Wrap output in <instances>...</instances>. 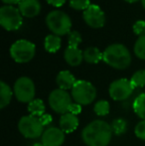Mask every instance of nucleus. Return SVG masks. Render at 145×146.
I'll return each instance as SVG.
<instances>
[{"instance_id":"nucleus-8","label":"nucleus","mask_w":145,"mask_h":146,"mask_svg":"<svg viewBox=\"0 0 145 146\" xmlns=\"http://www.w3.org/2000/svg\"><path fill=\"white\" fill-rule=\"evenodd\" d=\"M48 102L50 108L57 113L65 114L69 112L73 104V98L67 90L56 88L49 94Z\"/></svg>"},{"instance_id":"nucleus-15","label":"nucleus","mask_w":145,"mask_h":146,"mask_svg":"<svg viewBox=\"0 0 145 146\" xmlns=\"http://www.w3.org/2000/svg\"><path fill=\"white\" fill-rule=\"evenodd\" d=\"M59 123H60V128L65 133H72L79 126V118L75 114L67 112L65 114H62Z\"/></svg>"},{"instance_id":"nucleus-22","label":"nucleus","mask_w":145,"mask_h":146,"mask_svg":"<svg viewBox=\"0 0 145 146\" xmlns=\"http://www.w3.org/2000/svg\"><path fill=\"white\" fill-rule=\"evenodd\" d=\"M93 110H95V112L99 116L107 115V114L109 113V110H110L109 102H107V100H97V102L95 104Z\"/></svg>"},{"instance_id":"nucleus-25","label":"nucleus","mask_w":145,"mask_h":146,"mask_svg":"<svg viewBox=\"0 0 145 146\" xmlns=\"http://www.w3.org/2000/svg\"><path fill=\"white\" fill-rule=\"evenodd\" d=\"M130 82L134 88L145 87V70H138L132 75Z\"/></svg>"},{"instance_id":"nucleus-4","label":"nucleus","mask_w":145,"mask_h":146,"mask_svg":"<svg viewBox=\"0 0 145 146\" xmlns=\"http://www.w3.org/2000/svg\"><path fill=\"white\" fill-rule=\"evenodd\" d=\"M71 96L75 102L81 106H87L93 102L97 98V88L89 82L79 80L73 87Z\"/></svg>"},{"instance_id":"nucleus-20","label":"nucleus","mask_w":145,"mask_h":146,"mask_svg":"<svg viewBox=\"0 0 145 146\" xmlns=\"http://www.w3.org/2000/svg\"><path fill=\"white\" fill-rule=\"evenodd\" d=\"M45 110H46L45 104L40 98H35V100H33L31 102L28 104V111L33 116H42L43 114H45Z\"/></svg>"},{"instance_id":"nucleus-12","label":"nucleus","mask_w":145,"mask_h":146,"mask_svg":"<svg viewBox=\"0 0 145 146\" xmlns=\"http://www.w3.org/2000/svg\"><path fill=\"white\" fill-rule=\"evenodd\" d=\"M41 142L45 146H61L65 142V132L58 127H48L41 136Z\"/></svg>"},{"instance_id":"nucleus-1","label":"nucleus","mask_w":145,"mask_h":146,"mask_svg":"<svg viewBox=\"0 0 145 146\" xmlns=\"http://www.w3.org/2000/svg\"><path fill=\"white\" fill-rule=\"evenodd\" d=\"M111 125L97 119L89 122L81 131V139L87 146H107L112 137Z\"/></svg>"},{"instance_id":"nucleus-2","label":"nucleus","mask_w":145,"mask_h":146,"mask_svg":"<svg viewBox=\"0 0 145 146\" xmlns=\"http://www.w3.org/2000/svg\"><path fill=\"white\" fill-rule=\"evenodd\" d=\"M131 54L123 44L115 43L103 51V62L115 70H125L131 64Z\"/></svg>"},{"instance_id":"nucleus-26","label":"nucleus","mask_w":145,"mask_h":146,"mask_svg":"<svg viewBox=\"0 0 145 146\" xmlns=\"http://www.w3.org/2000/svg\"><path fill=\"white\" fill-rule=\"evenodd\" d=\"M81 35L77 31H71L68 35V43L70 47L79 48V45L81 43Z\"/></svg>"},{"instance_id":"nucleus-23","label":"nucleus","mask_w":145,"mask_h":146,"mask_svg":"<svg viewBox=\"0 0 145 146\" xmlns=\"http://www.w3.org/2000/svg\"><path fill=\"white\" fill-rule=\"evenodd\" d=\"M135 56L140 60H145V35L138 37L133 47Z\"/></svg>"},{"instance_id":"nucleus-27","label":"nucleus","mask_w":145,"mask_h":146,"mask_svg":"<svg viewBox=\"0 0 145 146\" xmlns=\"http://www.w3.org/2000/svg\"><path fill=\"white\" fill-rule=\"evenodd\" d=\"M91 5V1L89 0H70V6L71 8L75 10H83L85 11V9L89 7Z\"/></svg>"},{"instance_id":"nucleus-24","label":"nucleus","mask_w":145,"mask_h":146,"mask_svg":"<svg viewBox=\"0 0 145 146\" xmlns=\"http://www.w3.org/2000/svg\"><path fill=\"white\" fill-rule=\"evenodd\" d=\"M111 129L112 132L115 133L116 135H121L127 129V122L125 119L123 118H116L112 121L111 124Z\"/></svg>"},{"instance_id":"nucleus-33","label":"nucleus","mask_w":145,"mask_h":146,"mask_svg":"<svg viewBox=\"0 0 145 146\" xmlns=\"http://www.w3.org/2000/svg\"><path fill=\"white\" fill-rule=\"evenodd\" d=\"M5 5H15V4H19L22 0H1Z\"/></svg>"},{"instance_id":"nucleus-11","label":"nucleus","mask_w":145,"mask_h":146,"mask_svg":"<svg viewBox=\"0 0 145 146\" xmlns=\"http://www.w3.org/2000/svg\"><path fill=\"white\" fill-rule=\"evenodd\" d=\"M83 19L87 26L93 29L103 28L105 24V14L97 4H91L83 13Z\"/></svg>"},{"instance_id":"nucleus-29","label":"nucleus","mask_w":145,"mask_h":146,"mask_svg":"<svg viewBox=\"0 0 145 146\" xmlns=\"http://www.w3.org/2000/svg\"><path fill=\"white\" fill-rule=\"evenodd\" d=\"M134 133L136 137L141 140H145V120H141L135 125Z\"/></svg>"},{"instance_id":"nucleus-17","label":"nucleus","mask_w":145,"mask_h":146,"mask_svg":"<svg viewBox=\"0 0 145 146\" xmlns=\"http://www.w3.org/2000/svg\"><path fill=\"white\" fill-rule=\"evenodd\" d=\"M14 92L5 82H0V108L3 110L10 104Z\"/></svg>"},{"instance_id":"nucleus-7","label":"nucleus","mask_w":145,"mask_h":146,"mask_svg":"<svg viewBox=\"0 0 145 146\" xmlns=\"http://www.w3.org/2000/svg\"><path fill=\"white\" fill-rule=\"evenodd\" d=\"M18 129L24 137L29 139H36L42 136L45 128L41 123L39 117L31 114L24 115L18 121Z\"/></svg>"},{"instance_id":"nucleus-34","label":"nucleus","mask_w":145,"mask_h":146,"mask_svg":"<svg viewBox=\"0 0 145 146\" xmlns=\"http://www.w3.org/2000/svg\"><path fill=\"white\" fill-rule=\"evenodd\" d=\"M125 2H127V3H135V2L139 1V0H124Z\"/></svg>"},{"instance_id":"nucleus-18","label":"nucleus","mask_w":145,"mask_h":146,"mask_svg":"<svg viewBox=\"0 0 145 146\" xmlns=\"http://www.w3.org/2000/svg\"><path fill=\"white\" fill-rule=\"evenodd\" d=\"M103 60V53L97 47H89L83 51V61L87 64H97Z\"/></svg>"},{"instance_id":"nucleus-9","label":"nucleus","mask_w":145,"mask_h":146,"mask_svg":"<svg viewBox=\"0 0 145 146\" xmlns=\"http://www.w3.org/2000/svg\"><path fill=\"white\" fill-rule=\"evenodd\" d=\"M13 92L16 100L23 104H29L35 100V85L34 82L28 77L19 78L14 84Z\"/></svg>"},{"instance_id":"nucleus-30","label":"nucleus","mask_w":145,"mask_h":146,"mask_svg":"<svg viewBox=\"0 0 145 146\" xmlns=\"http://www.w3.org/2000/svg\"><path fill=\"white\" fill-rule=\"evenodd\" d=\"M39 119H40L41 123H42V124L44 125V127L45 126H48V125H50L51 123H52V121H53L52 115H51V114H48V113L43 114L42 116L39 117Z\"/></svg>"},{"instance_id":"nucleus-35","label":"nucleus","mask_w":145,"mask_h":146,"mask_svg":"<svg viewBox=\"0 0 145 146\" xmlns=\"http://www.w3.org/2000/svg\"><path fill=\"white\" fill-rule=\"evenodd\" d=\"M33 146H45L42 142H37L35 144H33Z\"/></svg>"},{"instance_id":"nucleus-28","label":"nucleus","mask_w":145,"mask_h":146,"mask_svg":"<svg viewBox=\"0 0 145 146\" xmlns=\"http://www.w3.org/2000/svg\"><path fill=\"white\" fill-rule=\"evenodd\" d=\"M133 33L137 35L138 37H141L145 35V21L144 20H138L133 24Z\"/></svg>"},{"instance_id":"nucleus-31","label":"nucleus","mask_w":145,"mask_h":146,"mask_svg":"<svg viewBox=\"0 0 145 146\" xmlns=\"http://www.w3.org/2000/svg\"><path fill=\"white\" fill-rule=\"evenodd\" d=\"M69 112L75 114V115H77L81 112V106L79 104H77V102H73L72 106H70Z\"/></svg>"},{"instance_id":"nucleus-5","label":"nucleus","mask_w":145,"mask_h":146,"mask_svg":"<svg viewBox=\"0 0 145 146\" xmlns=\"http://www.w3.org/2000/svg\"><path fill=\"white\" fill-rule=\"evenodd\" d=\"M36 54V46L28 40H18L10 47V56L18 64L30 62Z\"/></svg>"},{"instance_id":"nucleus-14","label":"nucleus","mask_w":145,"mask_h":146,"mask_svg":"<svg viewBox=\"0 0 145 146\" xmlns=\"http://www.w3.org/2000/svg\"><path fill=\"white\" fill-rule=\"evenodd\" d=\"M64 59L66 63L71 67H77L83 61V52L79 48L68 46L65 49Z\"/></svg>"},{"instance_id":"nucleus-16","label":"nucleus","mask_w":145,"mask_h":146,"mask_svg":"<svg viewBox=\"0 0 145 146\" xmlns=\"http://www.w3.org/2000/svg\"><path fill=\"white\" fill-rule=\"evenodd\" d=\"M56 83L57 86H58V88L68 90H72L75 84L77 83V80L70 71H61L57 75Z\"/></svg>"},{"instance_id":"nucleus-10","label":"nucleus","mask_w":145,"mask_h":146,"mask_svg":"<svg viewBox=\"0 0 145 146\" xmlns=\"http://www.w3.org/2000/svg\"><path fill=\"white\" fill-rule=\"evenodd\" d=\"M135 88L131 84L130 80L118 79L113 81L109 85V94L110 98L116 102L125 100L133 94Z\"/></svg>"},{"instance_id":"nucleus-32","label":"nucleus","mask_w":145,"mask_h":146,"mask_svg":"<svg viewBox=\"0 0 145 146\" xmlns=\"http://www.w3.org/2000/svg\"><path fill=\"white\" fill-rule=\"evenodd\" d=\"M46 1L54 7H61L66 3L67 0H46Z\"/></svg>"},{"instance_id":"nucleus-21","label":"nucleus","mask_w":145,"mask_h":146,"mask_svg":"<svg viewBox=\"0 0 145 146\" xmlns=\"http://www.w3.org/2000/svg\"><path fill=\"white\" fill-rule=\"evenodd\" d=\"M133 110L141 120H145V92L140 94L133 102Z\"/></svg>"},{"instance_id":"nucleus-13","label":"nucleus","mask_w":145,"mask_h":146,"mask_svg":"<svg viewBox=\"0 0 145 146\" xmlns=\"http://www.w3.org/2000/svg\"><path fill=\"white\" fill-rule=\"evenodd\" d=\"M18 9L23 17L33 18L41 12V3L39 0H22L18 4Z\"/></svg>"},{"instance_id":"nucleus-19","label":"nucleus","mask_w":145,"mask_h":146,"mask_svg":"<svg viewBox=\"0 0 145 146\" xmlns=\"http://www.w3.org/2000/svg\"><path fill=\"white\" fill-rule=\"evenodd\" d=\"M62 46V39L61 37L54 34L47 35L44 41V48L49 53H56L60 50Z\"/></svg>"},{"instance_id":"nucleus-6","label":"nucleus","mask_w":145,"mask_h":146,"mask_svg":"<svg viewBox=\"0 0 145 146\" xmlns=\"http://www.w3.org/2000/svg\"><path fill=\"white\" fill-rule=\"evenodd\" d=\"M0 24L7 31L20 29L23 24V16L18 7L13 5H4L0 8Z\"/></svg>"},{"instance_id":"nucleus-3","label":"nucleus","mask_w":145,"mask_h":146,"mask_svg":"<svg viewBox=\"0 0 145 146\" xmlns=\"http://www.w3.org/2000/svg\"><path fill=\"white\" fill-rule=\"evenodd\" d=\"M46 25L52 34L61 37L72 31V19L64 11L54 10L46 16Z\"/></svg>"},{"instance_id":"nucleus-36","label":"nucleus","mask_w":145,"mask_h":146,"mask_svg":"<svg viewBox=\"0 0 145 146\" xmlns=\"http://www.w3.org/2000/svg\"><path fill=\"white\" fill-rule=\"evenodd\" d=\"M141 4H142V6H143V8L145 9V0H141Z\"/></svg>"}]
</instances>
